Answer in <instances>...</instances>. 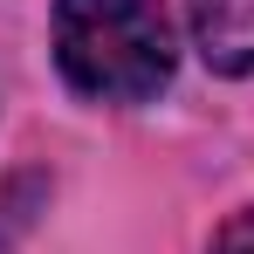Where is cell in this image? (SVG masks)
<instances>
[{
  "label": "cell",
  "mask_w": 254,
  "mask_h": 254,
  "mask_svg": "<svg viewBox=\"0 0 254 254\" xmlns=\"http://www.w3.org/2000/svg\"><path fill=\"white\" fill-rule=\"evenodd\" d=\"M172 21L158 0H55V69L89 103H151L172 83Z\"/></svg>",
  "instance_id": "6da1fadb"
},
{
  "label": "cell",
  "mask_w": 254,
  "mask_h": 254,
  "mask_svg": "<svg viewBox=\"0 0 254 254\" xmlns=\"http://www.w3.org/2000/svg\"><path fill=\"white\" fill-rule=\"evenodd\" d=\"M192 42L213 76L254 69V0H192Z\"/></svg>",
  "instance_id": "7a4b0ae2"
},
{
  "label": "cell",
  "mask_w": 254,
  "mask_h": 254,
  "mask_svg": "<svg viewBox=\"0 0 254 254\" xmlns=\"http://www.w3.org/2000/svg\"><path fill=\"white\" fill-rule=\"evenodd\" d=\"M213 254H254V206L227 213V227L213 234Z\"/></svg>",
  "instance_id": "3957f363"
}]
</instances>
